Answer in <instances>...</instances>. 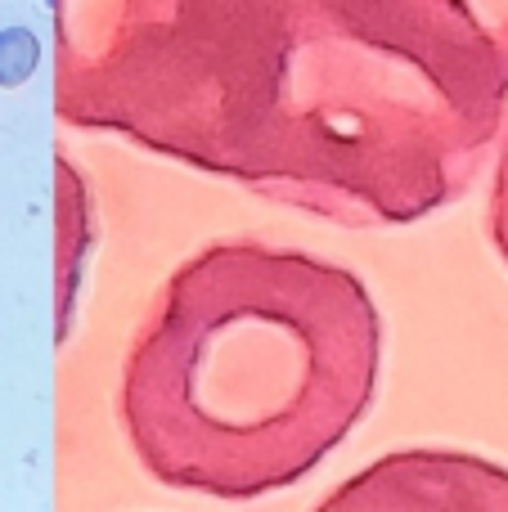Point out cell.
Returning <instances> with one entry per match:
<instances>
[{"mask_svg":"<svg viewBox=\"0 0 508 512\" xmlns=\"http://www.w3.org/2000/svg\"><path fill=\"white\" fill-rule=\"evenodd\" d=\"M225 176L401 225L473 180L508 104V0H243Z\"/></svg>","mask_w":508,"mask_h":512,"instance_id":"6da1fadb","label":"cell"},{"mask_svg":"<svg viewBox=\"0 0 508 512\" xmlns=\"http://www.w3.org/2000/svg\"><path fill=\"white\" fill-rule=\"evenodd\" d=\"M374 382L378 310L356 274L221 243L167 283L122 414L162 486L252 499L302 481L365 418Z\"/></svg>","mask_w":508,"mask_h":512,"instance_id":"7a4b0ae2","label":"cell"},{"mask_svg":"<svg viewBox=\"0 0 508 512\" xmlns=\"http://www.w3.org/2000/svg\"><path fill=\"white\" fill-rule=\"evenodd\" d=\"M333 508H508V472L464 454H401L378 463Z\"/></svg>","mask_w":508,"mask_h":512,"instance_id":"3957f363","label":"cell"},{"mask_svg":"<svg viewBox=\"0 0 508 512\" xmlns=\"http://www.w3.org/2000/svg\"><path fill=\"white\" fill-rule=\"evenodd\" d=\"M77 198H81V180L72 185V167L59 158V342L68 337V319H72V265L81 270V252H72V207H77Z\"/></svg>","mask_w":508,"mask_h":512,"instance_id":"277c9868","label":"cell"},{"mask_svg":"<svg viewBox=\"0 0 508 512\" xmlns=\"http://www.w3.org/2000/svg\"><path fill=\"white\" fill-rule=\"evenodd\" d=\"M41 63V41L27 27H5L0 32V86H23Z\"/></svg>","mask_w":508,"mask_h":512,"instance_id":"5b68a950","label":"cell"},{"mask_svg":"<svg viewBox=\"0 0 508 512\" xmlns=\"http://www.w3.org/2000/svg\"><path fill=\"white\" fill-rule=\"evenodd\" d=\"M491 234H495V248L508 261V140L500 153V171H495V194H491Z\"/></svg>","mask_w":508,"mask_h":512,"instance_id":"8992f818","label":"cell"}]
</instances>
